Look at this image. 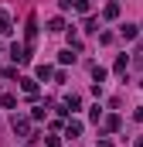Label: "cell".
<instances>
[{
  "instance_id": "ffe728a7",
  "label": "cell",
  "mask_w": 143,
  "mask_h": 147,
  "mask_svg": "<svg viewBox=\"0 0 143 147\" xmlns=\"http://www.w3.org/2000/svg\"><path fill=\"white\" fill-rule=\"evenodd\" d=\"M89 120H92V123H99V120H102V110H99V106H92V110H89Z\"/></svg>"
},
{
  "instance_id": "5bb4252c",
  "label": "cell",
  "mask_w": 143,
  "mask_h": 147,
  "mask_svg": "<svg viewBox=\"0 0 143 147\" xmlns=\"http://www.w3.org/2000/svg\"><path fill=\"white\" fill-rule=\"evenodd\" d=\"M61 106H65V110H78V106H82V99H78V96H75V92H72V96H65V103H61Z\"/></svg>"
},
{
  "instance_id": "6da1fadb",
  "label": "cell",
  "mask_w": 143,
  "mask_h": 147,
  "mask_svg": "<svg viewBox=\"0 0 143 147\" xmlns=\"http://www.w3.org/2000/svg\"><path fill=\"white\" fill-rule=\"evenodd\" d=\"M14 134L27 140V137L34 134V123H31V116H24V113H14Z\"/></svg>"
},
{
  "instance_id": "52a82bcc",
  "label": "cell",
  "mask_w": 143,
  "mask_h": 147,
  "mask_svg": "<svg viewBox=\"0 0 143 147\" xmlns=\"http://www.w3.org/2000/svg\"><path fill=\"white\" fill-rule=\"evenodd\" d=\"M21 89H24V96H37V79H21Z\"/></svg>"
},
{
  "instance_id": "7a4b0ae2",
  "label": "cell",
  "mask_w": 143,
  "mask_h": 147,
  "mask_svg": "<svg viewBox=\"0 0 143 147\" xmlns=\"http://www.w3.org/2000/svg\"><path fill=\"white\" fill-rule=\"evenodd\" d=\"M31 51H34V48H27V45H17V41L10 45V58H14L17 65H27V62H31Z\"/></svg>"
},
{
  "instance_id": "7402d4cb",
  "label": "cell",
  "mask_w": 143,
  "mask_h": 147,
  "mask_svg": "<svg viewBox=\"0 0 143 147\" xmlns=\"http://www.w3.org/2000/svg\"><path fill=\"white\" fill-rule=\"evenodd\" d=\"M31 120H44V106H34L31 110Z\"/></svg>"
},
{
  "instance_id": "30bf717a",
  "label": "cell",
  "mask_w": 143,
  "mask_h": 147,
  "mask_svg": "<svg viewBox=\"0 0 143 147\" xmlns=\"http://www.w3.org/2000/svg\"><path fill=\"white\" fill-rule=\"evenodd\" d=\"M48 31H51V34H61V31H65V17H51V21H48Z\"/></svg>"
},
{
  "instance_id": "e0dca14e",
  "label": "cell",
  "mask_w": 143,
  "mask_h": 147,
  "mask_svg": "<svg viewBox=\"0 0 143 147\" xmlns=\"http://www.w3.org/2000/svg\"><path fill=\"white\" fill-rule=\"evenodd\" d=\"M68 48H72V51H75V55L82 51V38L75 34V31H72V34H68Z\"/></svg>"
},
{
  "instance_id": "5b68a950",
  "label": "cell",
  "mask_w": 143,
  "mask_h": 147,
  "mask_svg": "<svg viewBox=\"0 0 143 147\" xmlns=\"http://www.w3.org/2000/svg\"><path fill=\"white\" fill-rule=\"evenodd\" d=\"M14 34V24H10V14L0 10V38H10Z\"/></svg>"
},
{
  "instance_id": "9c48e42d",
  "label": "cell",
  "mask_w": 143,
  "mask_h": 147,
  "mask_svg": "<svg viewBox=\"0 0 143 147\" xmlns=\"http://www.w3.org/2000/svg\"><path fill=\"white\" fill-rule=\"evenodd\" d=\"M51 75H55V72H51V65H37V69H34V79H37V82H48Z\"/></svg>"
},
{
  "instance_id": "44dd1931",
  "label": "cell",
  "mask_w": 143,
  "mask_h": 147,
  "mask_svg": "<svg viewBox=\"0 0 143 147\" xmlns=\"http://www.w3.org/2000/svg\"><path fill=\"white\" fill-rule=\"evenodd\" d=\"M96 24H99V21H96V17H92V14H89V17H85V31H99V28H96Z\"/></svg>"
},
{
  "instance_id": "cb8c5ba5",
  "label": "cell",
  "mask_w": 143,
  "mask_h": 147,
  "mask_svg": "<svg viewBox=\"0 0 143 147\" xmlns=\"http://www.w3.org/2000/svg\"><path fill=\"white\" fill-rule=\"evenodd\" d=\"M58 7L61 10H72V0H58Z\"/></svg>"
},
{
  "instance_id": "ac0fdd59",
  "label": "cell",
  "mask_w": 143,
  "mask_h": 147,
  "mask_svg": "<svg viewBox=\"0 0 143 147\" xmlns=\"http://www.w3.org/2000/svg\"><path fill=\"white\" fill-rule=\"evenodd\" d=\"M72 7H75L78 14H89V0H72Z\"/></svg>"
},
{
  "instance_id": "484cf974",
  "label": "cell",
  "mask_w": 143,
  "mask_h": 147,
  "mask_svg": "<svg viewBox=\"0 0 143 147\" xmlns=\"http://www.w3.org/2000/svg\"><path fill=\"white\" fill-rule=\"evenodd\" d=\"M133 147H143V137H136V140H133Z\"/></svg>"
},
{
  "instance_id": "3957f363",
  "label": "cell",
  "mask_w": 143,
  "mask_h": 147,
  "mask_svg": "<svg viewBox=\"0 0 143 147\" xmlns=\"http://www.w3.org/2000/svg\"><path fill=\"white\" fill-rule=\"evenodd\" d=\"M24 38H27L24 45H27V48H34V41H37V17H34V14L27 17V28H24Z\"/></svg>"
},
{
  "instance_id": "ba28073f",
  "label": "cell",
  "mask_w": 143,
  "mask_h": 147,
  "mask_svg": "<svg viewBox=\"0 0 143 147\" xmlns=\"http://www.w3.org/2000/svg\"><path fill=\"white\" fill-rule=\"evenodd\" d=\"M106 69H102V65H92V86H102V82H106Z\"/></svg>"
},
{
  "instance_id": "7c38bea8",
  "label": "cell",
  "mask_w": 143,
  "mask_h": 147,
  "mask_svg": "<svg viewBox=\"0 0 143 147\" xmlns=\"http://www.w3.org/2000/svg\"><path fill=\"white\" fill-rule=\"evenodd\" d=\"M126 65H130V58H126V55H119V58H116V65H112V72H116V75H126Z\"/></svg>"
},
{
  "instance_id": "8992f818",
  "label": "cell",
  "mask_w": 143,
  "mask_h": 147,
  "mask_svg": "<svg viewBox=\"0 0 143 147\" xmlns=\"http://www.w3.org/2000/svg\"><path fill=\"white\" fill-rule=\"evenodd\" d=\"M116 17H119V3H116V0H109L106 7H102V21H116Z\"/></svg>"
},
{
  "instance_id": "277c9868",
  "label": "cell",
  "mask_w": 143,
  "mask_h": 147,
  "mask_svg": "<svg viewBox=\"0 0 143 147\" xmlns=\"http://www.w3.org/2000/svg\"><path fill=\"white\" fill-rule=\"evenodd\" d=\"M61 130H65V137H72V140H75V137H82V120H65V127H61Z\"/></svg>"
},
{
  "instance_id": "2e32d148",
  "label": "cell",
  "mask_w": 143,
  "mask_h": 147,
  "mask_svg": "<svg viewBox=\"0 0 143 147\" xmlns=\"http://www.w3.org/2000/svg\"><path fill=\"white\" fill-rule=\"evenodd\" d=\"M75 58H78V55H75V51H72V48H65V51H61V55H58V62H61V65H72V62H75Z\"/></svg>"
},
{
  "instance_id": "9a60e30c",
  "label": "cell",
  "mask_w": 143,
  "mask_h": 147,
  "mask_svg": "<svg viewBox=\"0 0 143 147\" xmlns=\"http://www.w3.org/2000/svg\"><path fill=\"white\" fill-rule=\"evenodd\" d=\"M0 106H7V110H17V96L3 92V96H0Z\"/></svg>"
},
{
  "instance_id": "8fae6325",
  "label": "cell",
  "mask_w": 143,
  "mask_h": 147,
  "mask_svg": "<svg viewBox=\"0 0 143 147\" xmlns=\"http://www.w3.org/2000/svg\"><path fill=\"white\" fill-rule=\"evenodd\" d=\"M119 127H123V120H119L116 113H109V116H106V130H109V134H116Z\"/></svg>"
},
{
  "instance_id": "4fadbf2b",
  "label": "cell",
  "mask_w": 143,
  "mask_h": 147,
  "mask_svg": "<svg viewBox=\"0 0 143 147\" xmlns=\"http://www.w3.org/2000/svg\"><path fill=\"white\" fill-rule=\"evenodd\" d=\"M136 31H140L136 24H123V28H119V34L126 38V41H133V38H136Z\"/></svg>"
},
{
  "instance_id": "d4e9b609",
  "label": "cell",
  "mask_w": 143,
  "mask_h": 147,
  "mask_svg": "<svg viewBox=\"0 0 143 147\" xmlns=\"http://www.w3.org/2000/svg\"><path fill=\"white\" fill-rule=\"evenodd\" d=\"M133 120H140V123H143V106H140L136 113H133Z\"/></svg>"
},
{
  "instance_id": "603a6c76",
  "label": "cell",
  "mask_w": 143,
  "mask_h": 147,
  "mask_svg": "<svg viewBox=\"0 0 143 147\" xmlns=\"http://www.w3.org/2000/svg\"><path fill=\"white\" fill-rule=\"evenodd\" d=\"M96 147H112V140H109V137H99V144Z\"/></svg>"
},
{
  "instance_id": "d6986e66",
  "label": "cell",
  "mask_w": 143,
  "mask_h": 147,
  "mask_svg": "<svg viewBox=\"0 0 143 147\" xmlns=\"http://www.w3.org/2000/svg\"><path fill=\"white\" fill-rule=\"evenodd\" d=\"M44 144H48V147H58V144H61V137H58V134H48V137H44Z\"/></svg>"
}]
</instances>
